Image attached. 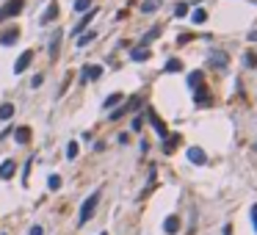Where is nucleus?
Here are the masks:
<instances>
[{
	"label": "nucleus",
	"mask_w": 257,
	"mask_h": 235,
	"mask_svg": "<svg viewBox=\"0 0 257 235\" xmlns=\"http://www.w3.org/2000/svg\"><path fill=\"white\" fill-rule=\"evenodd\" d=\"M97 202H100V191H94L91 197H86V202H83V208H80V216H78V224L83 227L86 222L91 219V213H94V208H97Z\"/></svg>",
	"instance_id": "f257e3e1"
},
{
	"label": "nucleus",
	"mask_w": 257,
	"mask_h": 235,
	"mask_svg": "<svg viewBox=\"0 0 257 235\" xmlns=\"http://www.w3.org/2000/svg\"><path fill=\"white\" fill-rule=\"evenodd\" d=\"M14 139H17V144H25V141L30 139V130L28 127H17V130H14Z\"/></svg>",
	"instance_id": "2eb2a0df"
},
{
	"label": "nucleus",
	"mask_w": 257,
	"mask_h": 235,
	"mask_svg": "<svg viewBox=\"0 0 257 235\" xmlns=\"http://www.w3.org/2000/svg\"><path fill=\"white\" fill-rule=\"evenodd\" d=\"M255 152H257V141H255Z\"/></svg>",
	"instance_id": "c9c22d12"
},
{
	"label": "nucleus",
	"mask_w": 257,
	"mask_h": 235,
	"mask_svg": "<svg viewBox=\"0 0 257 235\" xmlns=\"http://www.w3.org/2000/svg\"><path fill=\"white\" fill-rule=\"evenodd\" d=\"M133 105H136V100H130V103H127V105H125V108H116V111H114V114H111V119H114V122H116V119H122V114H127V111H130V108H133Z\"/></svg>",
	"instance_id": "4be33fe9"
},
{
	"label": "nucleus",
	"mask_w": 257,
	"mask_h": 235,
	"mask_svg": "<svg viewBox=\"0 0 257 235\" xmlns=\"http://www.w3.org/2000/svg\"><path fill=\"white\" fill-rule=\"evenodd\" d=\"M122 97H125L122 91H116V94H111V97L105 100V108H114V105H119V103H122Z\"/></svg>",
	"instance_id": "5701e85b"
},
{
	"label": "nucleus",
	"mask_w": 257,
	"mask_h": 235,
	"mask_svg": "<svg viewBox=\"0 0 257 235\" xmlns=\"http://www.w3.org/2000/svg\"><path fill=\"white\" fill-rule=\"evenodd\" d=\"M47 186H50V191H58V188H61V177L58 175H50Z\"/></svg>",
	"instance_id": "c85d7f7f"
},
{
	"label": "nucleus",
	"mask_w": 257,
	"mask_h": 235,
	"mask_svg": "<svg viewBox=\"0 0 257 235\" xmlns=\"http://www.w3.org/2000/svg\"><path fill=\"white\" fill-rule=\"evenodd\" d=\"M22 6H25V0H8L6 8L0 11V19H3V17H17V14L22 11Z\"/></svg>",
	"instance_id": "7ed1b4c3"
},
{
	"label": "nucleus",
	"mask_w": 257,
	"mask_h": 235,
	"mask_svg": "<svg viewBox=\"0 0 257 235\" xmlns=\"http://www.w3.org/2000/svg\"><path fill=\"white\" fill-rule=\"evenodd\" d=\"M161 30H163V28H161V25H158V28H152V30H150V33H147V36H144V44H150V42H152V39H158V36H161Z\"/></svg>",
	"instance_id": "a878e982"
},
{
	"label": "nucleus",
	"mask_w": 257,
	"mask_h": 235,
	"mask_svg": "<svg viewBox=\"0 0 257 235\" xmlns=\"http://www.w3.org/2000/svg\"><path fill=\"white\" fill-rule=\"evenodd\" d=\"M17 39H19V30H17V28H8V30H3V33H0V44H3V47L14 44Z\"/></svg>",
	"instance_id": "6e6552de"
},
{
	"label": "nucleus",
	"mask_w": 257,
	"mask_h": 235,
	"mask_svg": "<svg viewBox=\"0 0 257 235\" xmlns=\"http://www.w3.org/2000/svg\"><path fill=\"white\" fill-rule=\"evenodd\" d=\"M58 44H61V30H55V33H53V39H50V44H47L50 58H55V55H58Z\"/></svg>",
	"instance_id": "9b49d317"
},
{
	"label": "nucleus",
	"mask_w": 257,
	"mask_h": 235,
	"mask_svg": "<svg viewBox=\"0 0 257 235\" xmlns=\"http://www.w3.org/2000/svg\"><path fill=\"white\" fill-rule=\"evenodd\" d=\"M141 125H144V119H141V116H136V119H133V130H141Z\"/></svg>",
	"instance_id": "7c9ffc66"
},
{
	"label": "nucleus",
	"mask_w": 257,
	"mask_h": 235,
	"mask_svg": "<svg viewBox=\"0 0 257 235\" xmlns=\"http://www.w3.org/2000/svg\"><path fill=\"white\" fill-rule=\"evenodd\" d=\"M249 42H257V30H252V33H249Z\"/></svg>",
	"instance_id": "72a5a7b5"
},
{
	"label": "nucleus",
	"mask_w": 257,
	"mask_h": 235,
	"mask_svg": "<svg viewBox=\"0 0 257 235\" xmlns=\"http://www.w3.org/2000/svg\"><path fill=\"white\" fill-rule=\"evenodd\" d=\"M55 17H58V8H55V3H53V6L44 11V17H42V19H44V22H50V19H55Z\"/></svg>",
	"instance_id": "bb28decb"
},
{
	"label": "nucleus",
	"mask_w": 257,
	"mask_h": 235,
	"mask_svg": "<svg viewBox=\"0 0 257 235\" xmlns=\"http://www.w3.org/2000/svg\"><path fill=\"white\" fill-rule=\"evenodd\" d=\"M180 230V219L177 216H169L166 222H163V233H169V235H174Z\"/></svg>",
	"instance_id": "f8f14e48"
},
{
	"label": "nucleus",
	"mask_w": 257,
	"mask_h": 235,
	"mask_svg": "<svg viewBox=\"0 0 257 235\" xmlns=\"http://www.w3.org/2000/svg\"><path fill=\"white\" fill-rule=\"evenodd\" d=\"M202 80H205V72H191L188 75V86H191V89H197Z\"/></svg>",
	"instance_id": "aec40b11"
},
{
	"label": "nucleus",
	"mask_w": 257,
	"mask_h": 235,
	"mask_svg": "<svg viewBox=\"0 0 257 235\" xmlns=\"http://www.w3.org/2000/svg\"><path fill=\"white\" fill-rule=\"evenodd\" d=\"M191 19H194L197 25H199V22H205V19H208V14H205V8H197V11L191 14Z\"/></svg>",
	"instance_id": "cd10ccee"
},
{
	"label": "nucleus",
	"mask_w": 257,
	"mask_h": 235,
	"mask_svg": "<svg viewBox=\"0 0 257 235\" xmlns=\"http://www.w3.org/2000/svg\"><path fill=\"white\" fill-rule=\"evenodd\" d=\"M91 8V0H75V11H80V14H86Z\"/></svg>",
	"instance_id": "b1692460"
},
{
	"label": "nucleus",
	"mask_w": 257,
	"mask_h": 235,
	"mask_svg": "<svg viewBox=\"0 0 257 235\" xmlns=\"http://www.w3.org/2000/svg\"><path fill=\"white\" fill-rule=\"evenodd\" d=\"M14 169H17V163L14 161H3L0 163V180H8V177L14 175Z\"/></svg>",
	"instance_id": "9d476101"
},
{
	"label": "nucleus",
	"mask_w": 257,
	"mask_h": 235,
	"mask_svg": "<svg viewBox=\"0 0 257 235\" xmlns=\"http://www.w3.org/2000/svg\"><path fill=\"white\" fill-rule=\"evenodd\" d=\"M180 69H183V61H177V58H169L166 66H163V72H180Z\"/></svg>",
	"instance_id": "dca6fc26"
},
{
	"label": "nucleus",
	"mask_w": 257,
	"mask_h": 235,
	"mask_svg": "<svg viewBox=\"0 0 257 235\" xmlns=\"http://www.w3.org/2000/svg\"><path fill=\"white\" fill-rule=\"evenodd\" d=\"M174 14H177V17H188V3H177Z\"/></svg>",
	"instance_id": "c756f323"
},
{
	"label": "nucleus",
	"mask_w": 257,
	"mask_h": 235,
	"mask_svg": "<svg viewBox=\"0 0 257 235\" xmlns=\"http://www.w3.org/2000/svg\"><path fill=\"white\" fill-rule=\"evenodd\" d=\"M186 155H188V161H191V163H197V166H202V163L208 161V155H205V150H202V147H188V152H186Z\"/></svg>",
	"instance_id": "39448f33"
},
{
	"label": "nucleus",
	"mask_w": 257,
	"mask_h": 235,
	"mask_svg": "<svg viewBox=\"0 0 257 235\" xmlns=\"http://www.w3.org/2000/svg\"><path fill=\"white\" fill-rule=\"evenodd\" d=\"M252 222H255V230H257V205L252 208Z\"/></svg>",
	"instance_id": "473e14b6"
},
{
	"label": "nucleus",
	"mask_w": 257,
	"mask_h": 235,
	"mask_svg": "<svg viewBox=\"0 0 257 235\" xmlns=\"http://www.w3.org/2000/svg\"><path fill=\"white\" fill-rule=\"evenodd\" d=\"M30 235H44L42 227H30Z\"/></svg>",
	"instance_id": "2f4dec72"
},
{
	"label": "nucleus",
	"mask_w": 257,
	"mask_h": 235,
	"mask_svg": "<svg viewBox=\"0 0 257 235\" xmlns=\"http://www.w3.org/2000/svg\"><path fill=\"white\" fill-rule=\"evenodd\" d=\"M224 235H233V227H230V224L224 227Z\"/></svg>",
	"instance_id": "f704fd0d"
},
{
	"label": "nucleus",
	"mask_w": 257,
	"mask_h": 235,
	"mask_svg": "<svg viewBox=\"0 0 257 235\" xmlns=\"http://www.w3.org/2000/svg\"><path fill=\"white\" fill-rule=\"evenodd\" d=\"M102 75V66L100 64H86L83 66V80H97Z\"/></svg>",
	"instance_id": "1a4fd4ad"
},
{
	"label": "nucleus",
	"mask_w": 257,
	"mask_h": 235,
	"mask_svg": "<svg viewBox=\"0 0 257 235\" xmlns=\"http://www.w3.org/2000/svg\"><path fill=\"white\" fill-rule=\"evenodd\" d=\"M147 116H150V122H152V127H155V133H158V136H161V139H166V136H169V130H166V125H163V119H161V116H158L152 108L147 111Z\"/></svg>",
	"instance_id": "20e7f679"
},
{
	"label": "nucleus",
	"mask_w": 257,
	"mask_h": 235,
	"mask_svg": "<svg viewBox=\"0 0 257 235\" xmlns=\"http://www.w3.org/2000/svg\"><path fill=\"white\" fill-rule=\"evenodd\" d=\"M150 55H152V53H150V50H147V47L141 44V47H136V50L130 53V58H133V61H147Z\"/></svg>",
	"instance_id": "4468645a"
},
{
	"label": "nucleus",
	"mask_w": 257,
	"mask_h": 235,
	"mask_svg": "<svg viewBox=\"0 0 257 235\" xmlns=\"http://www.w3.org/2000/svg\"><path fill=\"white\" fill-rule=\"evenodd\" d=\"M100 235H108V233H100Z\"/></svg>",
	"instance_id": "e433bc0d"
},
{
	"label": "nucleus",
	"mask_w": 257,
	"mask_h": 235,
	"mask_svg": "<svg viewBox=\"0 0 257 235\" xmlns=\"http://www.w3.org/2000/svg\"><path fill=\"white\" fill-rule=\"evenodd\" d=\"M177 141H180V136H166V141H163V152H174V147H177Z\"/></svg>",
	"instance_id": "a211bd4d"
},
{
	"label": "nucleus",
	"mask_w": 257,
	"mask_h": 235,
	"mask_svg": "<svg viewBox=\"0 0 257 235\" xmlns=\"http://www.w3.org/2000/svg\"><path fill=\"white\" fill-rule=\"evenodd\" d=\"M208 64L213 66V69H227V64H230V55L224 53V50H210V55H208Z\"/></svg>",
	"instance_id": "f03ea898"
},
{
	"label": "nucleus",
	"mask_w": 257,
	"mask_h": 235,
	"mask_svg": "<svg viewBox=\"0 0 257 235\" xmlns=\"http://www.w3.org/2000/svg\"><path fill=\"white\" fill-rule=\"evenodd\" d=\"M194 94H197V97H194V103H197V105H208L210 103L208 89H202V86H197V91H194Z\"/></svg>",
	"instance_id": "ddd939ff"
},
{
	"label": "nucleus",
	"mask_w": 257,
	"mask_h": 235,
	"mask_svg": "<svg viewBox=\"0 0 257 235\" xmlns=\"http://www.w3.org/2000/svg\"><path fill=\"white\" fill-rule=\"evenodd\" d=\"M158 6H161L158 0H144V3H141V11H144V14H155Z\"/></svg>",
	"instance_id": "f3484780"
},
{
	"label": "nucleus",
	"mask_w": 257,
	"mask_h": 235,
	"mask_svg": "<svg viewBox=\"0 0 257 235\" xmlns=\"http://www.w3.org/2000/svg\"><path fill=\"white\" fill-rule=\"evenodd\" d=\"M30 61H33V53H30V50H25V53L17 58V64H14V72H17V75H22L25 69H28V64H30Z\"/></svg>",
	"instance_id": "0eeeda50"
},
{
	"label": "nucleus",
	"mask_w": 257,
	"mask_h": 235,
	"mask_svg": "<svg viewBox=\"0 0 257 235\" xmlns=\"http://www.w3.org/2000/svg\"><path fill=\"white\" fill-rule=\"evenodd\" d=\"M11 116H14V105L3 103V105H0V119H11Z\"/></svg>",
	"instance_id": "412c9836"
},
{
	"label": "nucleus",
	"mask_w": 257,
	"mask_h": 235,
	"mask_svg": "<svg viewBox=\"0 0 257 235\" xmlns=\"http://www.w3.org/2000/svg\"><path fill=\"white\" fill-rule=\"evenodd\" d=\"M66 158H78V141H69V144H66Z\"/></svg>",
	"instance_id": "393cba45"
},
{
	"label": "nucleus",
	"mask_w": 257,
	"mask_h": 235,
	"mask_svg": "<svg viewBox=\"0 0 257 235\" xmlns=\"http://www.w3.org/2000/svg\"><path fill=\"white\" fill-rule=\"evenodd\" d=\"M94 36H97L94 30H86V33H80V36H78V47H86L89 42H94Z\"/></svg>",
	"instance_id": "6ab92c4d"
},
{
	"label": "nucleus",
	"mask_w": 257,
	"mask_h": 235,
	"mask_svg": "<svg viewBox=\"0 0 257 235\" xmlns=\"http://www.w3.org/2000/svg\"><path fill=\"white\" fill-rule=\"evenodd\" d=\"M94 14H97V8H89V11L83 14V19H80V22L75 25V28H72V36H80V33H83V28L91 22V19H94Z\"/></svg>",
	"instance_id": "423d86ee"
}]
</instances>
